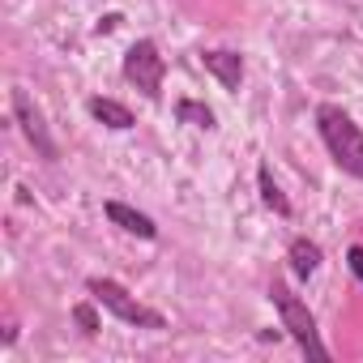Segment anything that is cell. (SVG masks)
<instances>
[{
	"mask_svg": "<svg viewBox=\"0 0 363 363\" xmlns=\"http://www.w3.org/2000/svg\"><path fill=\"white\" fill-rule=\"evenodd\" d=\"M103 214H107L120 231H128V235H137V240H158L154 218H150V214H141V210H133V206H124V201H107V206H103Z\"/></svg>",
	"mask_w": 363,
	"mask_h": 363,
	"instance_id": "52a82bcc",
	"label": "cell"
},
{
	"mask_svg": "<svg viewBox=\"0 0 363 363\" xmlns=\"http://www.w3.org/2000/svg\"><path fill=\"white\" fill-rule=\"evenodd\" d=\"M86 291L94 295V303H103L116 320H124V325H133V329H167V316H162L158 308H145V303H141L137 295H128L116 278H90Z\"/></svg>",
	"mask_w": 363,
	"mask_h": 363,
	"instance_id": "3957f363",
	"label": "cell"
},
{
	"mask_svg": "<svg viewBox=\"0 0 363 363\" xmlns=\"http://www.w3.org/2000/svg\"><path fill=\"white\" fill-rule=\"evenodd\" d=\"M120 26V13H107V18H99V26H94V35H111Z\"/></svg>",
	"mask_w": 363,
	"mask_h": 363,
	"instance_id": "5bb4252c",
	"label": "cell"
},
{
	"mask_svg": "<svg viewBox=\"0 0 363 363\" xmlns=\"http://www.w3.org/2000/svg\"><path fill=\"white\" fill-rule=\"evenodd\" d=\"M346 265H350V274L363 282V244H354V248L346 252Z\"/></svg>",
	"mask_w": 363,
	"mask_h": 363,
	"instance_id": "4fadbf2b",
	"label": "cell"
},
{
	"mask_svg": "<svg viewBox=\"0 0 363 363\" xmlns=\"http://www.w3.org/2000/svg\"><path fill=\"white\" fill-rule=\"evenodd\" d=\"M162 77H167V60L158 56V43L154 39H137L128 52H124V82L137 86L150 103L162 94Z\"/></svg>",
	"mask_w": 363,
	"mask_h": 363,
	"instance_id": "277c9868",
	"label": "cell"
},
{
	"mask_svg": "<svg viewBox=\"0 0 363 363\" xmlns=\"http://www.w3.org/2000/svg\"><path fill=\"white\" fill-rule=\"evenodd\" d=\"M286 261H291V274H295L299 282H308V278L320 269V244H312V240H291Z\"/></svg>",
	"mask_w": 363,
	"mask_h": 363,
	"instance_id": "9c48e42d",
	"label": "cell"
},
{
	"mask_svg": "<svg viewBox=\"0 0 363 363\" xmlns=\"http://www.w3.org/2000/svg\"><path fill=\"white\" fill-rule=\"evenodd\" d=\"M13 120L22 124V133H26V141L35 145V154L43 158V162H56L60 158V145H56V137L48 133V120H43V111H39V103L18 86L13 90Z\"/></svg>",
	"mask_w": 363,
	"mask_h": 363,
	"instance_id": "5b68a950",
	"label": "cell"
},
{
	"mask_svg": "<svg viewBox=\"0 0 363 363\" xmlns=\"http://www.w3.org/2000/svg\"><path fill=\"white\" fill-rule=\"evenodd\" d=\"M86 111L103 124V128H116V133H124V128H133L137 120H133V111L124 107V103H116V99H103V94H94L90 103H86Z\"/></svg>",
	"mask_w": 363,
	"mask_h": 363,
	"instance_id": "ba28073f",
	"label": "cell"
},
{
	"mask_svg": "<svg viewBox=\"0 0 363 363\" xmlns=\"http://www.w3.org/2000/svg\"><path fill=\"white\" fill-rule=\"evenodd\" d=\"M73 320H77V329H82L86 337L99 333V312H94V303H77V308H73Z\"/></svg>",
	"mask_w": 363,
	"mask_h": 363,
	"instance_id": "7c38bea8",
	"label": "cell"
},
{
	"mask_svg": "<svg viewBox=\"0 0 363 363\" xmlns=\"http://www.w3.org/2000/svg\"><path fill=\"white\" fill-rule=\"evenodd\" d=\"M269 299H274V308H278V320H282V329L299 342V350L303 354H312V359H329V346L320 342V329H316V316L308 312V303L282 282V278H274L269 282Z\"/></svg>",
	"mask_w": 363,
	"mask_h": 363,
	"instance_id": "7a4b0ae2",
	"label": "cell"
},
{
	"mask_svg": "<svg viewBox=\"0 0 363 363\" xmlns=\"http://www.w3.org/2000/svg\"><path fill=\"white\" fill-rule=\"evenodd\" d=\"M257 189H261V201H265V210H274L278 218H291V201L282 197V189L274 184V171L261 162L257 167Z\"/></svg>",
	"mask_w": 363,
	"mask_h": 363,
	"instance_id": "30bf717a",
	"label": "cell"
},
{
	"mask_svg": "<svg viewBox=\"0 0 363 363\" xmlns=\"http://www.w3.org/2000/svg\"><path fill=\"white\" fill-rule=\"evenodd\" d=\"M175 120H184V124H193V128H218V120H214V111L206 107V103H197V99H179L175 103Z\"/></svg>",
	"mask_w": 363,
	"mask_h": 363,
	"instance_id": "8fae6325",
	"label": "cell"
},
{
	"mask_svg": "<svg viewBox=\"0 0 363 363\" xmlns=\"http://www.w3.org/2000/svg\"><path fill=\"white\" fill-rule=\"evenodd\" d=\"M201 65L218 77L223 90H240V82H244V56H240V52H227V48L201 52Z\"/></svg>",
	"mask_w": 363,
	"mask_h": 363,
	"instance_id": "8992f818",
	"label": "cell"
},
{
	"mask_svg": "<svg viewBox=\"0 0 363 363\" xmlns=\"http://www.w3.org/2000/svg\"><path fill=\"white\" fill-rule=\"evenodd\" d=\"M316 128H320V141H325L329 158H333L346 175L363 179V128H359L337 103H320V107H316Z\"/></svg>",
	"mask_w": 363,
	"mask_h": 363,
	"instance_id": "6da1fadb",
	"label": "cell"
}]
</instances>
